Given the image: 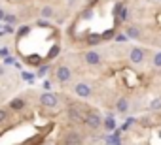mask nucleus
Returning <instances> with one entry per match:
<instances>
[{"label":"nucleus","instance_id":"nucleus-4","mask_svg":"<svg viewBox=\"0 0 161 145\" xmlns=\"http://www.w3.org/2000/svg\"><path fill=\"white\" fill-rule=\"evenodd\" d=\"M55 76H57V79H59L61 83H66V81H70V76H72V74H70V68H66V66H59Z\"/></svg>","mask_w":161,"mask_h":145},{"label":"nucleus","instance_id":"nucleus-23","mask_svg":"<svg viewBox=\"0 0 161 145\" xmlns=\"http://www.w3.org/2000/svg\"><path fill=\"white\" fill-rule=\"evenodd\" d=\"M0 76H2V68H0Z\"/></svg>","mask_w":161,"mask_h":145},{"label":"nucleus","instance_id":"nucleus-20","mask_svg":"<svg viewBox=\"0 0 161 145\" xmlns=\"http://www.w3.org/2000/svg\"><path fill=\"white\" fill-rule=\"evenodd\" d=\"M46 70H47V66H42V68H40V72H38V74H40V76H44V72H46Z\"/></svg>","mask_w":161,"mask_h":145},{"label":"nucleus","instance_id":"nucleus-5","mask_svg":"<svg viewBox=\"0 0 161 145\" xmlns=\"http://www.w3.org/2000/svg\"><path fill=\"white\" fill-rule=\"evenodd\" d=\"M57 96L55 94H49V92H46V94H42V98H40V104H44L46 108H55L57 106Z\"/></svg>","mask_w":161,"mask_h":145},{"label":"nucleus","instance_id":"nucleus-2","mask_svg":"<svg viewBox=\"0 0 161 145\" xmlns=\"http://www.w3.org/2000/svg\"><path fill=\"white\" fill-rule=\"evenodd\" d=\"M84 122H86L87 126H91V128H99V126L103 124V119H101L97 113H87L86 119H84Z\"/></svg>","mask_w":161,"mask_h":145},{"label":"nucleus","instance_id":"nucleus-10","mask_svg":"<svg viewBox=\"0 0 161 145\" xmlns=\"http://www.w3.org/2000/svg\"><path fill=\"white\" fill-rule=\"evenodd\" d=\"M10 108H12V109H23V108H25V100H23V98H15V100L10 102Z\"/></svg>","mask_w":161,"mask_h":145},{"label":"nucleus","instance_id":"nucleus-3","mask_svg":"<svg viewBox=\"0 0 161 145\" xmlns=\"http://www.w3.org/2000/svg\"><path fill=\"white\" fill-rule=\"evenodd\" d=\"M74 92H76L78 96H82V98H89V96H91V87H89L87 83H78V85L74 87Z\"/></svg>","mask_w":161,"mask_h":145},{"label":"nucleus","instance_id":"nucleus-1","mask_svg":"<svg viewBox=\"0 0 161 145\" xmlns=\"http://www.w3.org/2000/svg\"><path fill=\"white\" fill-rule=\"evenodd\" d=\"M144 57H146V53H144V49H140V47H133V49L129 51V60H131L133 64H142V62H144Z\"/></svg>","mask_w":161,"mask_h":145},{"label":"nucleus","instance_id":"nucleus-7","mask_svg":"<svg viewBox=\"0 0 161 145\" xmlns=\"http://www.w3.org/2000/svg\"><path fill=\"white\" fill-rule=\"evenodd\" d=\"M86 62L91 66H97V64H101V55L97 51H89V53H86Z\"/></svg>","mask_w":161,"mask_h":145},{"label":"nucleus","instance_id":"nucleus-24","mask_svg":"<svg viewBox=\"0 0 161 145\" xmlns=\"http://www.w3.org/2000/svg\"><path fill=\"white\" fill-rule=\"evenodd\" d=\"M155 2H161V0H155Z\"/></svg>","mask_w":161,"mask_h":145},{"label":"nucleus","instance_id":"nucleus-12","mask_svg":"<svg viewBox=\"0 0 161 145\" xmlns=\"http://www.w3.org/2000/svg\"><path fill=\"white\" fill-rule=\"evenodd\" d=\"M152 62H153V66H155V68H161V51L153 53V58H152Z\"/></svg>","mask_w":161,"mask_h":145},{"label":"nucleus","instance_id":"nucleus-8","mask_svg":"<svg viewBox=\"0 0 161 145\" xmlns=\"http://www.w3.org/2000/svg\"><path fill=\"white\" fill-rule=\"evenodd\" d=\"M68 117H70L72 121H84V119H86V115L80 111L76 106H70V108H68Z\"/></svg>","mask_w":161,"mask_h":145},{"label":"nucleus","instance_id":"nucleus-14","mask_svg":"<svg viewBox=\"0 0 161 145\" xmlns=\"http://www.w3.org/2000/svg\"><path fill=\"white\" fill-rule=\"evenodd\" d=\"M51 15H53V10H51L49 6L42 8V17H51Z\"/></svg>","mask_w":161,"mask_h":145},{"label":"nucleus","instance_id":"nucleus-18","mask_svg":"<svg viewBox=\"0 0 161 145\" xmlns=\"http://www.w3.org/2000/svg\"><path fill=\"white\" fill-rule=\"evenodd\" d=\"M89 42H91V43H97V42H99V38H97V36H91V38H89Z\"/></svg>","mask_w":161,"mask_h":145},{"label":"nucleus","instance_id":"nucleus-15","mask_svg":"<svg viewBox=\"0 0 161 145\" xmlns=\"http://www.w3.org/2000/svg\"><path fill=\"white\" fill-rule=\"evenodd\" d=\"M150 108H152V109H155V111H157V109H161V100H159V98H155V100L150 104Z\"/></svg>","mask_w":161,"mask_h":145},{"label":"nucleus","instance_id":"nucleus-16","mask_svg":"<svg viewBox=\"0 0 161 145\" xmlns=\"http://www.w3.org/2000/svg\"><path fill=\"white\" fill-rule=\"evenodd\" d=\"M8 119V113H6V109H0V122H4Z\"/></svg>","mask_w":161,"mask_h":145},{"label":"nucleus","instance_id":"nucleus-13","mask_svg":"<svg viewBox=\"0 0 161 145\" xmlns=\"http://www.w3.org/2000/svg\"><path fill=\"white\" fill-rule=\"evenodd\" d=\"M104 126H106L108 130H114V128H116V121H114L112 117H108V119L104 121Z\"/></svg>","mask_w":161,"mask_h":145},{"label":"nucleus","instance_id":"nucleus-17","mask_svg":"<svg viewBox=\"0 0 161 145\" xmlns=\"http://www.w3.org/2000/svg\"><path fill=\"white\" fill-rule=\"evenodd\" d=\"M6 21H8V23H14V21H15V17H14V15H6Z\"/></svg>","mask_w":161,"mask_h":145},{"label":"nucleus","instance_id":"nucleus-21","mask_svg":"<svg viewBox=\"0 0 161 145\" xmlns=\"http://www.w3.org/2000/svg\"><path fill=\"white\" fill-rule=\"evenodd\" d=\"M2 19H6V15H4V12H2V10H0V21H2Z\"/></svg>","mask_w":161,"mask_h":145},{"label":"nucleus","instance_id":"nucleus-9","mask_svg":"<svg viewBox=\"0 0 161 145\" xmlns=\"http://www.w3.org/2000/svg\"><path fill=\"white\" fill-rule=\"evenodd\" d=\"M116 108H118L119 113H127V111H129V100H127V98H119Z\"/></svg>","mask_w":161,"mask_h":145},{"label":"nucleus","instance_id":"nucleus-19","mask_svg":"<svg viewBox=\"0 0 161 145\" xmlns=\"http://www.w3.org/2000/svg\"><path fill=\"white\" fill-rule=\"evenodd\" d=\"M23 78H25L27 81H32V76H31V74H23Z\"/></svg>","mask_w":161,"mask_h":145},{"label":"nucleus","instance_id":"nucleus-11","mask_svg":"<svg viewBox=\"0 0 161 145\" xmlns=\"http://www.w3.org/2000/svg\"><path fill=\"white\" fill-rule=\"evenodd\" d=\"M127 36H129V38L138 40V38H140V30H138L136 27H129V28H127Z\"/></svg>","mask_w":161,"mask_h":145},{"label":"nucleus","instance_id":"nucleus-6","mask_svg":"<svg viewBox=\"0 0 161 145\" xmlns=\"http://www.w3.org/2000/svg\"><path fill=\"white\" fill-rule=\"evenodd\" d=\"M82 143V136H80L78 132H70V134H66V138H64V145H80Z\"/></svg>","mask_w":161,"mask_h":145},{"label":"nucleus","instance_id":"nucleus-22","mask_svg":"<svg viewBox=\"0 0 161 145\" xmlns=\"http://www.w3.org/2000/svg\"><path fill=\"white\" fill-rule=\"evenodd\" d=\"M74 2H76V0H68V4H74Z\"/></svg>","mask_w":161,"mask_h":145}]
</instances>
